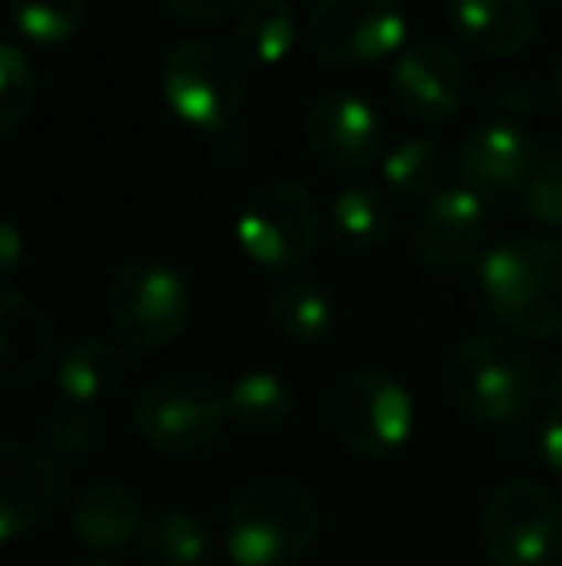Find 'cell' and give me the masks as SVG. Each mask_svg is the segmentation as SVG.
I'll list each match as a JSON object with an SVG mask.
<instances>
[{
    "mask_svg": "<svg viewBox=\"0 0 562 566\" xmlns=\"http://www.w3.org/2000/svg\"><path fill=\"white\" fill-rule=\"evenodd\" d=\"M486 308L517 339L562 336V239L512 235L494 243L478 262Z\"/></svg>",
    "mask_w": 562,
    "mask_h": 566,
    "instance_id": "1",
    "label": "cell"
},
{
    "mask_svg": "<svg viewBox=\"0 0 562 566\" xmlns=\"http://www.w3.org/2000/svg\"><path fill=\"white\" fill-rule=\"evenodd\" d=\"M320 536V501L305 482L266 474L247 482L224 513V547L235 566H293Z\"/></svg>",
    "mask_w": 562,
    "mask_h": 566,
    "instance_id": "2",
    "label": "cell"
},
{
    "mask_svg": "<svg viewBox=\"0 0 562 566\" xmlns=\"http://www.w3.org/2000/svg\"><path fill=\"white\" fill-rule=\"evenodd\" d=\"M447 397L481 424H517L540 409L543 366L517 336H470L447 358Z\"/></svg>",
    "mask_w": 562,
    "mask_h": 566,
    "instance_id": "3",
    "label": "cell"
},
{
    "mask_svg": "<svg viewBox=\"0 0 562 566\" xmlns=\"http://www.w3.org/2000/svg\"><path fill=\"white\" fill-rule=\"evenodd\" d=\"M158 85L170 113L197 132H224L247 108V62L209 35L178 39L162 54Z\"/></svg>",
    "mask_w": 562,
    "mask_h": 566,
    "instance_id": "4",
    "label": "cell"
},
{
    "mask_svg": "<svg viewBox=\"0 0 562 566\" xmlns=\"http://www.w3.org/2000/svg\"><path fill=\"white\" fill-rule=\"evenodd\" d=\"M324 209L316 193L300 181L274 178L251 189L235 220V239L255 266L271 274H293L320 247Z\"/></svg>",
    "mask_w": 562,
    "mask_h": 566,
    "instance_id": "5",
    "label": "cell"
},
{
    "mask_svg": "<svg viewBox=\"0 0 562 566\" xmlns=\"http://www.w3.org/2000/svg\"><path fill=\"white\" fill-rule=\"evenodd\" d=\"M108 316L120 343L131 350H162L189 328L193 293L178 266L136 254L120 262L108 282Z\"/></svg>",
    "mask_w": 562,
    "mask_h": 566,
    "instance_id": "6",
    "label": "cell"
},
{
    "mask_svg": "<svg viewBox=\"0 0 562 566\" xmlns=\"http://www.w3.org/2000/svg\"><path fill=\"white\" fill-rule=\"evenodd\" d=\"M328 424L343 451L359 459H385L413 436L416 405L405 381L390 370H351L328 397Z\"/></svg>",
    "mask_w": 562,
    "mask_h": 566,
    "instance_id": "7",
    "label": "cell"
},
{
    "mask_svg": "<svg viewBox=\"0 0 562 566\" xmlns=\"http://www.w3.org/2000/svg\"><path fill=\"white\" fill-rule=\"evenodd\" d=\"M481 544L494 566H559L562 563V501L532 478L497 485L478 513Z\"/></svg>",
    "mask_w": 562,
    "mask_h": 566,
    "instance_id": "8",
    "label": "cell"
},
{
    "mask_svg": "<svg viewBox=\"0 0 562 566\" xmlns=\"http://www.w3.org/2000/svg\"><path fill=\"white\" fill-rule=\"evenodd\" d=\"M136 432L162 454H201L227 424V401L197 374H166L136 397Z\"/></svg>",
    "mask_w": 562,
    "mask_h": 566,
    "instance_id": "9",
    "label": "cell"
},
{
    "mask_svg": "<svg viewBox=\"0 0 562 566\" xmlns=\"http://www.w3.org/2000/svg\"><path fill=\"white\" fill-rule=\"evenodd\" d=\"M308 51L328 66H367L405 46L401 0H316L305 23Z\"/></svg>",
    "mask_w": 562,
    "mask_h": 566,
    "instance_id": "10",
    "label": "cell"
},
{
    "mask_svg": "<svg viewBox=\"0 0 562 566\" xmlns=\"http://www.w3.org/2000/svg\"><path fill=\"white\" fill-rule=\"evenodd\" d=\"M393 105L416 124H447L470 93V62L455 43L421 35L401 46L390 70Z\"/></svg>",
    "mask_w": 562,
    "mask_h": 566,
    "instance_id": "11",
    "label": "cell"
},
{
    "mask_svg": "<svg viewBox=\"0 0 562 566\" xmlns=\"http://www.w3.org/2000/svg\"><path fill=\"white\" fill-rule=\"evenodd\" d=\"M305 139L324 170L359 174L378 158L385 124L378 108L354 90H328L312 101L305 116Z\"/></svg>",
    "mask_w": 562,
    "mask_h": 566,
    "instance_id": "12",
    "label": "cell"
},
{
    "mask_svg": "<svg viewBox=\"0 0 562 566\" xmlns=\"http://www.w3.org/2000/svg\"><path fill=\"white\" fill-rule=\"evenodd\" d=\"M536 163H540V147L536 139L517 124V119H481L463 135L455 155V170L463 189L478 197H505L528 186Z\"/></svg>",
    "mask_w": 562,
    "mask_h": 566,
    "instance_id": "13",
    "label": "cell"
},
{
    "mask_svg": "<svg viewBox=\"0 0 562 566\" xmlns=\"http://www.w3.org/2000/svg\"><path fill=\"white\" fill-rule=\"evenodd\" d=\"M486 231H489V209L486 197L470 189H439L435 197L416 209L413 220V251L421 254L427 266L439 270H463L474 259L481 262L486 254Z\"/></svg>",
    "mask_w": 562,
    "mask_h": 566,
    "instance_id": "14",
    "label": "cell"
},
{
    "mask_svg": "<svg viewBox=\"0 0 562 566\" xmlns=\"http://www.w3.org/2000/svg\"><path fill=\"white\" fill-rule=\"evenodd\" d=\"M59 501L54 462L20 440H0V544L35 532Z\"/></svg>",
    "mask_w": 562,
    "mask_h": 566,
    "instance_id": "15",
    "label": "cell"
},
{
    "mask_svg": "<svg viewBox=\"0 0 562 566\" xmlns=\"http://www.w3.org/2000/svg\"><path fill=\"white\" fill-rule=\"evenodd\" d=\"M59 355L54 316L20 290H0V389H23Z\"/></svg>",
    "mask_w": 562,
    "mask_h": 566,
    "instance_id": "16",
    "label": "cell"
},
{
    "mask_svg": "<svg viewBox=\"0 0 562 566\" xmlns=\"http://www.w3.org/2000/svg\"><path fill=\"white\" fill-rule=\"evenodd\" d=\"M447 20L458 43L486 59L524 54L540 31L532 0H447Z\"/></svg>",
    "mask_w": 562,
    "mask_h": 566,
    "instance_id": "17",
    "label": "cell"
},
{
    "mask_svg": "<svg viewBox=\"0 0 562 566\" xmlns=\"http://www.w3.org/2000/svg\"><path fill=\"white\" fill-rule=\"evenodd\" d=\"M74 532L89 552L113 555L139 539L142 532V501L124 482H93L74 501Z\"/></svg>",
    "mask_w": 562,
    "mask_h": 566,
    "instance_id": "18",
    "label": "cell"
},
{
    "mask_svg": "<svg viewBox=\"0 0 562 566\" xmlns=\"http://www.w3.org/2000/svg\"><path fill=\"white\" fill-rule=\"evenodd\" d=\"M128 374V358L113 339H77L74 347H66L54 363V389L62 394V401L70 409H97L105 405L116 389L124 386Z\"/></svg>",
    "mask_w": 562,
    "mask_h": 566,
    "instance_id": "19",
    "label": "cell"
},
{
    "mask_svg": "<svg viewBox=\"0 0 562 566\" xmlns=\"http://www.w3.org/2000/svg\"><path fill=\"white\" fill-rule=\"evenodd\" d=\"M393 205L382 189L367 186V181H347L328 205V228L343 251L351 254H370L378 247L390 243L393 235Z\"/></svg>",
    "mask_w": 562,
    "mask_h": 566,
    "instance_id": "20",
    "label": "cell"
},
{
    "mask_svg": "<svg viewBox=\"0 0 562 566\" xmlns=\"http://www.w3.org/2000/svg\"><path fill=\"white\" fill-rule=\"evenodd\" d=\"M136 544L147 566H212L216 555L212 532L185 509H162L142 521Z\"/></svg>",
    "mask_w": 562,
    "mask_h": 566,
    "instance_id": "21",
    "label": "cell"
},
{
    "mask_svg": "<svg viewBox=\"0 0 562 566\" xmlns=\"http://www.w3.org/2000/svg\"><path fill=\"white\" fill-rule=\"evenodd\" d=\"M235 39H240L243 62H258V66H278L289 59L300 43V20L293 0H247L235 23Z\"/></svg>",
    "mask_w": 562,
    "mask_h": 566,
    "instance_id": "22",
    "label": "cell"
},
{
    "mask_svg": "<svg viewBox=\"0 0 562 566\" xmlns=\"http://www.w3.org/2000/svg\"><path fill=\"white\" fill-rule=\"evenodd\" d=\"M227 417L251 436L278 432L293 412V389L285 386L282 374L274 370H247L232 381V389L224 394Z\"/></svg>",
    "mask_w": 562,
    "mask_h": 566,
    "instance_id": "23",
    "label": "cell"
},
{
    "mask_svg": "<svg viewBox=\"0 0 562 566\" xmlns=\"http://www.w3.org/2000/svg\"><path fill=\"white\" fill-rule=\"evenodd\" d=\"M271 324L289 343H324L336 328V301L312 282H285L271 293Z\"/></svg>",
    "mask_w": 562,
    "mask_h": 566,
    "instance_id": "24",
    "label": "cell"
},
{
    "mask_svg": "<svg viewBox=\"0 0 562 566\" xmlns=\"http://www.w3.org/2000/svg\"><path fill=\"white\" fill-rule=\"evenodd\" d=\"M443 174H447V155L435 139L416 135V139H401L397 147L385 150L382 158V178L393 193L409 197V201H427L443 189Z\"/></svg>",
    "mask_w": 562,
    "mask_h": 566,
    "instance_id": "25",
    "label": "cell"
},
{
    "mask_svg": "<svg viewBox=\"0 0 562 566\" xmlns=\"http://www.w3.org/2000/svg\"><path fill=\"white\" fill-rule=\"evenodd\" d=\"M39 101V70L15 43L0 39V139L12 135Z\"/></svg>",
    "mask_w": 562,
    "mask_h": 566,
    "instance_id": "26",
    "label": "cell"
},
{
    "mask_svg": "<svg viewBox=\"0 0 562 566\" xmlns=\"http://www.w3.org/2000/svg\"><path fill=\"white\" fill-rule=\"evenodd\" d=\"M8 15L28 43L54 46L82 28L85 0H8Z\"/></svg>",
    "mask_w": 562,
    "mask_h": 566,
    "instance_id": "27",
    "label": "cell"
},
{
    "mask_svg": "<svg viewBox=\"0 0 562 566\" xmlns=\"http://www.w3.org/2000/svg\"><path fill=\"white\" fill-rule=\"evenodd\" d=\"M520 209L540 228L562 231V143L540 147V163L520 189Z\"/></svg>",
    "mask_w": 562,
    "mask_h": 566,
    "instance_id": "28",
    "label": "cell"
},
{
    "mask_svg": "<svg viewBox=\"0 0 562 566\" xmlns=\"http://www.w3.org/2000/svg\"><path fill=\"white\" fill-rule=\"evenodd\" d=\"M97 436H100V428H97V420L89 417V409H74L70 417L51 420V424H46V440H51L54 448L70 451V454H82V451L97 448Z\"/></svg>",
    "mask_w": 562,
    "mask_h": 566,
    "instance_id": "29",
    "label": "cell"
},
{
    "mask_svg": "<svg viewBox=\"0 0 562 566\" xmlns=\"http://www.w3.org/2000/svg\"><path fill=\"white\" fill-rule=\"evenodd\" d=\"M243 0H158L166 15L181 23H193V28H204V23H220L227 15L240 12Z\"/></svg>",
    "mask_w": 562,
    "mask_h": 566,
    "instance_id": "30",
    "label": "cell"
},
{
    "mask_svg": "<svg viewBox=\"0 0 562 566\" xmlns=\"http://www.w3.org/2000/svg\"><path fill=\"white\" fill-rule=\"evenodd\" d=\"M532 451H536V459H540L543 467L562 474V405H551V409L536 420Z\"/></svg>",
    "mask_w": 562,
    "mask_h": 566,
    "instance_id": "31",
    "label": "cell"
},
{
    "mask_svg": "<svg viewBox=\"0 0 562 566\" xmlns=\"http://www.w3.org/2000/svg\"><path fill=\"white\" fill-rule=\"evenodd\" d=\"M497 97H501V105H505V119L528 116L543 105V85L532 82V77H512V82H501Z\"/></svg>",
    "mask_w": 562,
    "mask_h": 566,
    "instance_id": "32",
    "label": "cell"
},
{
    "mask_svg": "<svg viewBox=\"0 0 562 566\" xmlns=\"http://www.w3.org/2000/svg\"><path fill=\"white\" fill-rule=\"evenodd\" d=\"M20 262H23V235H20V228H15L12 220L0 217V290H4L8 277L20 270Z\"/></svg>",
    "mask_w": 562,
    "mask_h": 566,
    "instance_id": "33",
    "label": "cell"
},
{
    "mask_svg": "<svg viewBox=\"0 0 562 566\" xmlns=\"http://www.w3.org/2000/svg\"><path fill=\"white\" fill-rule=\"evenodd\" d=\"M543 394H551L555 405H562V355L551 363V370H543Z\"/></svg>",
    "mask_w": 562,
    "mask_h": 566,
    "instance_id": "34",
    "label": "cell"
},
{
    "mask_svg": "<svg viewBox=\"0 0 562 566\" xmlns=\"http://www.w3.org/2000/svg\"><path fill=\"white\" fill-rule=\"evenodd\" d=\"M551 101H555V105H559V113H562V59H559L555 74H551Z\"/></svg>",
    "mask_w": 562,
    "mask_h": 566,
    "instance_id": "35",
    "label": "cell"
},
{
    "mask_svg": "<svg viewBox=\"0 0 562 566\" xmlns=\"http://www.w3.org/2000/svg\"><path fill=\"white\" fill-rule=\"evenodd\" d=\"M70 566H120V563H108V559H85V563H70Z\"/></svg>",
    "mask_w": 562,
    "mask_h": 566,
    "instance_id": "36",
    "label": "cell"
},
{
    "mask_svg": "<svg viewBox=\"0 0 562 566\" xmlns=\"http://www.w3.org/2000/svg\"><path fill=\"white\" fill-rule=\"evenodd\" d=\"M532 4H548V8H559L562 0H532Z\"/></svg>",
    "mask_w": 562,
    "mask_h": 566,
    "instance_id": "37",
    "label": "cell"
}]
</instances>
